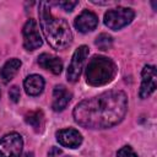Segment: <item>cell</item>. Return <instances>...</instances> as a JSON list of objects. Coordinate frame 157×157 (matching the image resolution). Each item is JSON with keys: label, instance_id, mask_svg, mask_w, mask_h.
<instances>
[{"label": "cell", "instance_id": "6da1fadb", "mask_svg": "<svg viewBox=\"0 0 157 157\" xmlns=\"http://www.w3.org/2000/svg\"><path fill=\"white\" fill-rule=\"evenodd\" d=\"M128 110V97L123 91L113 90L76 104L75 121L87 129H108L123 120Z\"/></svg>", "mask_w": 157, "mask_h": 157}, {"label": "cell", "instance_id": "7a4b0ae2", "mask_svg": "<svg viewBox=\"0 0 157 157\" xmlns=\"http://www.w3.org/2000/svg\"><path fill=\"white\" fill-rule=\"evenodd\" d=\"M39 23L48 43L56 50L65 49L72 42V33L69 23L64 18H56L52 15L49 4L39 2Z\"/></svg>", "mask_w": 157, "mask_h": 157}, {"label": "cell", "instance_id": "3957f363", "mask_svg": "<svg viewBox=\"0 0 157 157\" xmlns=\"http://www.w3.org/2000/svg\"><path fill=\"white\" fill-rule=\"evenodd\" d=\"M115 63L102 55H94L86 67V81L91 86H104L109 83L117 74Z\"/></svg>", "mask_w": 157, "mask_h": 157}, {"label": "cell", "instance_id": "277c9868", "mask_svg": "<svg viewBox=\"0 0 157 157\" xmlns=\"http://www.w3.org/2000/svg\"><path fill=\"white\" fill-rule=\"evenodd\" d=\"M135 17V12L130 7H117L107 11L104 13V25L113 29L118 31L125 26H128Z\"/></svg>", "mask_w": 157, "mask_h": 157}, {"label": "cell", "instance_id": "5b68a950", "mask_svg": "<svg viewBox=\"0 0 157 157\" xmlns=\"http://www.w3.org/2000/svg\"><path fill=\"white\" fill-rule=\"evenodd\" d=\"M23 140L20 134L10 132L0 139V157H20Z\"/></svg>", "mask_w": 157, "mask_h": 157}, {"label": "cell", "instance_id": "8992f818", "mask_svg": "<svg viewBox=\"0 0 157 157\" xmlns=\"http://www.w3.org/2000/svg\"><path fill=\"white\" fill-rule=\"evenodd\" d=\"M88 53H90V50H88L87 45H81L75 50V53L71 58L70 65L67 67V72H66L67 80L70 82H76L80 78V75L82 72V69H83L85 61L88 56Z\"/></svg>", "mask_w": 157, "mask_h": 157}, {"label": "cell", "instance_id": "52a82bcc", "mask_svg": "<svg viewBox=\"0 0 157 157\" xmlns=\"http://www.w3.org/2000/svg\"><path fill=\"white\" fill-rule=\"evenodd\" d=\"M22 34H23V47L27 50H36L43 43L38 25H37L36 20H33V18H29L25 23Z\"/></svg>", "mask_w": 157, "mask_h": 157}, {"label": "cell", "instance_id": "ba28073f", "mask_svg": "<svg viewBox=\"0 0 157 157\" xmlns=\"http://www.w3.org/2000/svg\"><path fill=\"white\" fill-rule=\"evenodd\" d=\"M141 77H142V80H141V86H140L139 94H140L141 98H147L156 90V85H157L156 67L152 66V65H146L142 69Z\"/></svg>", "mask_w": 157, "mask_h": 157}, {"label": "cell", "instance_id": "9c48e42d", "mask_svg": "<svg viewBox=\"0 0 157 157\" xmlns=\"http://www.w3.org/2000/svg\"><path fill=\"white\" fill-rule=\"evenodd\" d=\"M55 136H56V141L64 147L77 148L82 144V135L76 129H71V128L61 129L56 131Z\"/></svg>", "mask_w": 157, "mask_h": 157}, {"label": "cell", "instance_id": "30bf717a", "mask_svg": "<svg viewBox=\"0 0 157 157\" xmlns=\"http://www.w3.org/2000/svg\"><path fill=\"white\" fill-rule=\"evenodd\" d=\"M75 27L77 31L82 32V33H87V32H91L93 31L97 25H98V17L94 12L92 11H88V10H85L82 11L76 18H75V22H74Z\"/></svg>", "mask_w": 157, "mask_h": 157}, {"label": "cell", "instance_id": "8fae6325", "mask_svg": "<svg viewBox=\"0 0 157 157\" xmlns=\"http://www.w3.org/2000/svg\"><path fill=\"white\" fill-rule=\"evenodd\" d=\"M71 92L64 85H56L53 91V103L52 108L55 112H61L66 108V105L71 101Z\"/></svg>", "mask_w": 157, "mask_h": 157}, {"label": "cell", "instance_id": "7c38bea8", "mask_svg": "<svg viewBox=\"0 0 157 157\" xmlns=\"http://www.w3.org/2000/svg\"><path fill=\"white\" fill-rule=\"evenodd\" d=\"M38 64L40 67L52 71L54 75H59L63 70V61L54 55L43 53L38 56Z\"/></svg>", "mask_w": 157, "mask_h": 157}, {"label": "cell", "instance_id": "4fadbf2b", "mask_svg": "<svg viewBox=\"0 0 157 157\" xmlns=\"http://www.w3.org/2000/svg\"><path fill=\"white\" fill-rule=\"evenodd\" d=\"M23 87L27 94L29 96H38L42 93L44 88V78L40 75H29L23 81Z\"/></svg>", "mask_w": 157, "mask_h": 157}, {"label": "cell", "instance_id": "5bb4252c", "mask_svg": "<svg viewBox=\"0 0 157 157\" xmlns=\"http://www.w3.org/2000/svg\"><path fill=\"white\" fill-rule=\"evenodd\" d=\"M21 65H22V63H21V60L17 59V58H12V59L7 60V61L4 64V66L1 67V70H0V76H1V78H2L4 81H10V80L17 74V71H18L20 67H21Z\"/></svg>", "mask_w": 157, "mask_h": 157}, {"label": "cell", "instance_id": "9a60e30c", "mask_svg": "<svg viewBox=\"0 0 157 157\" xmlns=\"http://www.w3.org/2000/svg\"><path fill=\"white\" fill-rule=\"evenodd\" d=\"M25 120L28 125H31L33 128L34 131L39 132L43 130V126H44V115H43V112L42 110H32L29 113L26 114L25 117Z\"/></svg>", "mask_w": 157, "mask_h": 157}, {"label": "cell", "instance_id": "2e32d148", "mask_svg": "<svg viewBox=\"0 0 157 157\" xmlns=\"http://www.w3.org/2000/svg\"><path fill=\"white\" fill-rule=\"evenodd\" d=\"M96 45L101 49V50H108L110 49L112 44H113V38L109 36V34H105V33H102L99 34L97 38H96Z\"/></svg>", "mask_w": 157, "mask_h": 157}, {"label": "cell", "instance_id": "e0dca14e", "mask_svg": "<svg viewBox=\"0 0 157 157\" xmlns=\"http://www.w3.org/2000/svg\"><path fill=\"white\" fill-rule=\"evenodd\" d=\"M117 157H137V155H136V152L130 146H123L118 151Z\"/></svg>", "mask_w": 157, "mask_h": 157}, {"label": "cell", "instance_id": "ac0fdd59", "mask_svg": "<svg viewBox=\"0 0 157 157\" xmlns=\"http://www.w3.org/2000/svg\"><path fill=\"white\" fill-rule=\"evenodd\" d=\"M78 4V1H59L56 5L58 6H60V7H63L64 10H66V11H72V9L76 6Z\"/></svg>", "mask_w": 157, "mask_h": 157}, {"label": "cell", "instance_id": "d6986e66", "mask_svg": "<svg viewBox=\"0 0 157 157\" xmlns=\"http://www.w3.org/2000/svg\"><path fill=\"white\" fill-rule=\"evenodd\" d=\"M9 97L12 102H17L20 99V88L17 86H12L9 91Z\"/></svg>", "mask_w": 157, "mask_h": 157}, {"label": "cell", "instance_id": "ffe728a7", "mask_svg": "<svg viewBox=\"0 0 157 157\" xmlns=\"http://www.w3.org/2000/svg\"><path fill=\"white\" fill-rule=\"evenodd\" d=\"M23 157H33V156H32V155H29V153H26Z\"/></svg>", "mask_w": 157, "mask_h": 157}, {"label": "cell", "instance_id": "44dd1931", "mask_svg": "<svg viewBox=\"0 0 157 157\" xmlns=\"http://www.w3.org/2000/svg\"><path fill=\"white\" fill-rule=\"evenodd\" d=\"M0 96H1V92H0Z\"/></svg>", "mask_w": 157, "mask_h": 157}]
</instances>
